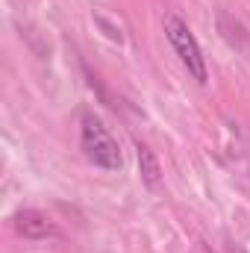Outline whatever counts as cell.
<instances>
[{"instance_id":"3","label":"cell","mask_w":250,"mask_h":253,"mask_svg":"<svg viewBox=\"0 0 250 253\" xmlns=\"http://www.w3.org/2000/svg\"><path fill=\"white\" fill-rule=\"evenodd\" d=\"M15 230H18L24 239H44V236L53 233V224H50V218H47L44 212H39V209H21V212L15 215Z\"/></svg>"},{"instance_id":"4","label":"cell","mask_w":250,"mask_h":253,"mask_svg":"<svg viewBox=\"0 0 250 253\" xmlns=\"http://www.w3.org/2000/svg\"><path fill=\"white\" fill-rule=\"evenodd\" d=\"M135 156H138V171H141V183L147 189H156L159 180H162V168H159V159L156 153L144 144V141H135Z\"/></svg>"},{"instance_id":"1","label":"cell","mask_w":250,"mask_h":253,"mask_svg":"<svg viewBox=\"0 0 250 253\" xmlns=\"http://www.w3.org/2000/svg\"><path fill=\"white\" fill-rule=\"evenodd\" d=\"M80 144H83V153H85V159L91 165H97L103 171H121L124 168V153H121L115 135L109 132V126L103 124L94 112H83Z\"/></svg>"},{"instance_id":"2","label":"cell","mask_w":250,"mask_h":253,"mask_svg":"<svg viewBox=\"0 0 250 253\" xmlns=\"http://www.w3.org/2000/svg\"><path fill=\"white\" fill-rule=\"evenodd\" d=\"M162 27H165V39L171 42V47H174L177 59H180L183 68L188 71V77H191V80H197L200 85H203V83H209L206 56H203V50H200V44H197V39H194V33L188 30L186 21H183L180 15H174V12H168V15H165V21H162Z\"/></svg>"}]
</instances>
